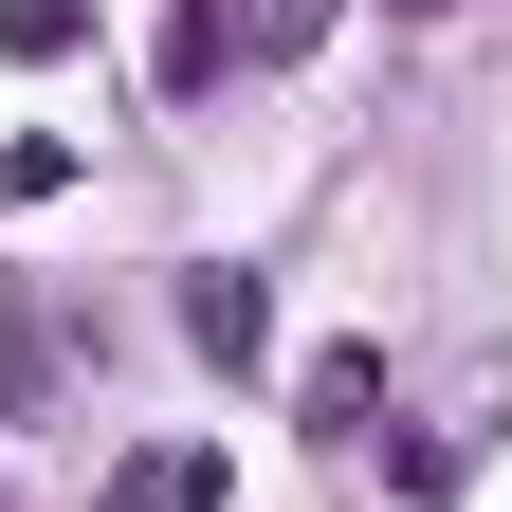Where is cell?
Instances as JSON below:
<instances>
[{
    "label": "cell",
    "mask_w": 512,
    "mask_h": 512,
    "mask_svg": "<svg viewBox=\"0 0 512 512\" xmlns=\"http://www.w3.org/2000/svg\"><path fill=\"white\" fill-rule=\"evenodd\" d=\"M348 0H220V55H256V74H293V55H330Z\"/></svg>",
    "instance_id": "3"
},
{
    "label": "cell",
    "mask_w": 512,
    "mask_h": 512,
    "mask_svg": "<svg viewBox=\"0 0 512 512\" xmlns=\"http://www.w3.org/2000/svg\"><path fill=\"white\" fill-rule=\"evenodd\" d=\"M366 403H384V348H311V439H366Z\"/></svg>",
    "instance_id": "5"
},
{
    "label": "cell",
    "mask_w": 512,
    "mask_h": 512,
    "mask_svg": "<svg viewBox=\"0 0 512 512\" xmlns=\"http://www.w3.org/2000/svg\"><path fill=\"white\" fill-rule=\"evenodd\" d=\"M37 403H55V311L0 293V421H37Z\"/></svg>",
    "instance_id": "4"
},
{
    "label": "cell",
    "mask_w": 512,
    "mask_h": 512,
    "mask_svg": "<svg viewBox=\"0 0 512 512\" xmlns=\"http://www.w3.org/2000/svg\"><path fill=\"white\" fill-rule=\"evenodd\" d=\"M183 348H202V366H256V348H275V293H256L238 256H202V275H183Z\"/></svg>",
    "instance_id": "1"
},
{
    "label": "cell",
    "mask_w": 512,
    "mask_h": 512,
    "mask_svg": "<svg viewBox=\"0 0 512 512\" xmlns=\"http://www.w3.org/2000/svg\"><path fill=\"white\" fill-rule=\"evenodd\" d=\"M92 19H74V0H0V55H19V74H55V55H74Z\"/></svg>",
    "instance_id": "7"
},
{
    "label": "cell",
    "mask_w": 512,
    "mask_h": 512,
    "mask_svg": "<svg viewBox=\"0 0 512 512\" xmlns=\"http://www.w3.org/2000/svg\"><path fill=\"white\" fill-rule=\"evenodd\" d=\"M92 512H220V439H128Z\"/></svg>",
    "instance_id": "2"
},
{
    "label": "cell",
    "mask_w": 512,
    "mask_h": 512,
    "mask_svg": "<svg viewBox=\"0 0 512 512\" xmlns=\"http://www.w3.org/2000/svg\"><path fill=\"white\" fill-rule=\"evenodd\" d=\"M384 19H439V0H384Z\"/></svg>",
    "instance_id": "8"
},
{
    "label": "cell",
    "mask_w": 512,
    "mask_h": 512,
    "mask_svg": "<svg viewBox=\"0 0 512 512\" xmlns=\"http://www.w3.org/2000/svg\"><path fill=\"white\" fill-rule=\"evenodd\" d=\"M0 202H19V220L74 202V128H19V147H0Z\"/></svg>",
    "instance_id": "6"
}]
</instances>
